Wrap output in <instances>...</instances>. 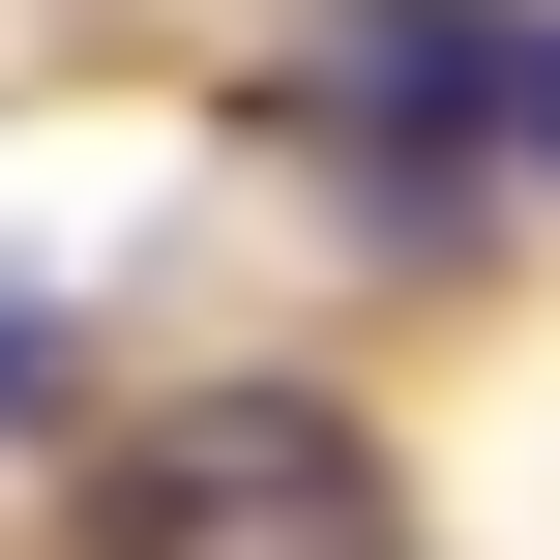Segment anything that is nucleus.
<instances>
[{"label":"nucleus","instance_id":"obj_1","mask_svg":"<svg viewBox=\"0 0 560 560\" xmlns=\"http://www.w3.org/2000/svg\"><path fill=\"white\" fill-rule=\"evenodd\" d=\"M502 148H532V177H560V30H502Z\"/></svg>","mask_w":560,"mask_h":560}]
</instances>
